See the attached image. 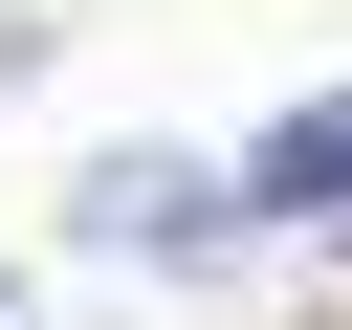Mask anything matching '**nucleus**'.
<instances>
[{
  "label": "nucleus",
  "instance_id": "obj_3",
  "mask_svg": "<svg viewBox=\"0 0 352 330\" xmlns=\"http://www.w3.org/2000/svg\"><path fill=\"white\" fill-rule=\"evenodd\" d=\"M0 330H22V286H0Z\"/></svg>",
  "mask_w": 352,
  "mask_h": 330
},
{
  "label": "nucleus",
  "instance_id": "obj_2",
  "mask_svg": "<svg viewBox=\"0 0 352 330\" xmlns=\"http://www.w3.org/2000/svg\"><path fill=\"white\" fill-rule=\"evenodd\" d=\"M242 220H308V242H352V88H330V110H286V132L242 154Z\"/></svg>",
  "mask_w": 352,
  "mask_h": 330
},
{
  "label": "nucleus",
  "instance_id": "obj_1",
  "mask_svg": "<svg viewBox=\"0 0 352 330\" xmlns=\"http://www.w3.org/2000/svg\"><path fill=\"white\" fill-rule=\"evenodd\" d=\"M66 220H88V242H132V264H198L242 198H220L198 154H88V176H66Z\"/></svg>",
  "mask_w": 352,
  "mask_h": 330
}]
</instances>
